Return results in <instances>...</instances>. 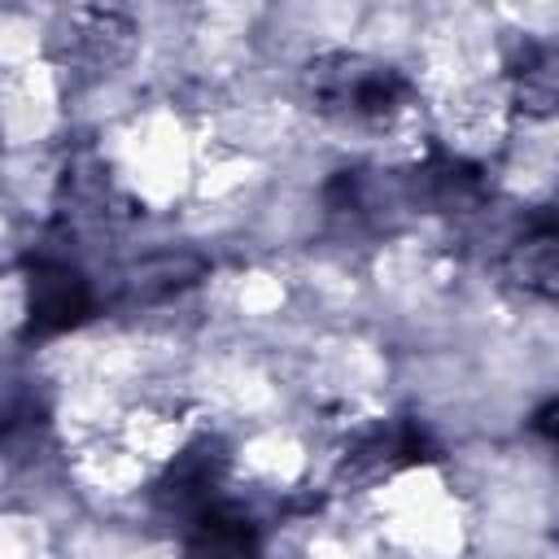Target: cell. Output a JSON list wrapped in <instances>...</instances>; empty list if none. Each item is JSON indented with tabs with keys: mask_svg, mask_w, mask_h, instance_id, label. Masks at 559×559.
<instances>
[{
	"mask_svg": "<svg viewBox=\"0 0 559 559\" xmlns=\"http://www.w3.org/2000/svg\"><path fill=\"white\" fill-rule=\"evenodd\" d=\"M87 293L70 266H39L31 280V319L35 328H66L83 314Z\"/></svg>",
	"mask_w": 559,
	"mask_h": 559,
	"instance_id": "obj_3",
	"label": "cell"
},
{
	"mask_svg": "<svg viewBox=\"0 0 559 559\" xmlns=\"http://www.w3.org/2000/svg\"><path fill=\"white\" fill-rule=\"evenodd\" d=\"M546 428H550V432H559V406L550 411V419H546Z\"/></svg>",
	"mask_w": 559,
	"mask_h": 559,
	"instance_id": "obj_4",
	"label": "cell"
},
{
	"mask_svg": "<svg viewBox=\"0 0 559 559\" xmlns=\"http://www.w3.org/2000/svg\"><path fill=\"white\" fill-rule=\"evenodd\" d=\"M406 79L367 57H323L310 66V96L323 114L345 122H393L406 109Z\"/></svg>",
	"mask_w": 559,
	"mask_h": 559,
	"instance_id": "obj_1",
	"label": "cell"
},
{
	"mask_svg": "<svg viewBox=\"0 0 559 559\" xmlns=\"http://www.w3.org/2000/svg\"><path fill=\"white\" fill-rule=\"evenodd\" d=\"M511 266L520 284L559 297V210H546L524 223L520 240L511 245Z\"/></svg>",
	"mask_w": 559,
	"mask_h": 559,
	"instance_id": "obj_2",
	"label": "cell"
}]
</instances>
